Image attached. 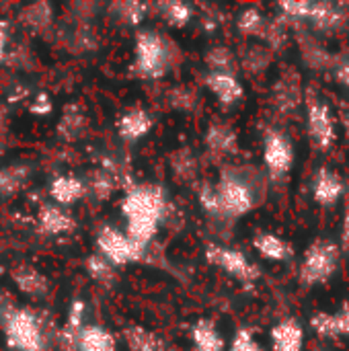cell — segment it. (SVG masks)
Returning <instances> with one entry per match:
<instances>
[{"mask_svg": "<svg viewBox=\"0 0 349 351\" xmlns=\"http://www.w3.org/2000/svg\"><path fill=\"white\" fill-rule=\"evenodd\" d=\"M51 109H53V103L49 101V97L45 93H37V95H33L29 99V111L35 113V115H39V117L49 115Z\"/></svg>", "mask_w": 349, "mask_h": 351, "instance_id": "obj_41", "label": "cell"}, {"mask_svg": "<svg viewBox=\"0 0 349 351\" xmlns=\"http://www.w3.org/2000/svg\"><path fill=\"white\" fill-rule=\"evenodd\" d=\"M179 43L158 29H142L134 37L132 68L144 80H160L181 62Z\"/></svg>", "mask_w": 349, "mask_h": 351, "instance_id": "obj_4", "label": "cell"}, {"mask_svg": "<svg viewBox=\"0 0 349 351\" xmlns=\"http://www.w3.org/2000/svg\"><path fill=\"white\" fill-rule=\"evenodd\" d=\"M304 109H306V132L311 144L319 152H329L337 142V123L329 103L315 90H304Z\"/></svg>", "mask_w": 349, "mask_h": 351, "instance_id": "obj_8", "label": "cell"}, {"mask_svg": "<svg viewBox=\"0 0 349 351\" xmlns=\"http://www.w3.org/2000/svg\"><path fill=\"white\" fill-rule=\"evenodd\" d=\"M37 228L47 237H64L76 230V218L66 208L47 202L37 210Z\"/></svg>", "mask_w": 349, "mask_h": 351, "instance_id": "obj_18", "label": "cell"}, {"mask_svg": "<svg viewBox=\"0 0 349 351\" xmlns=\"http://www.w3.org/2000/svg\"><path fill=\"white\" fill-rule=\"evenodd\" d=\"M309 25L319 33H335L349 25V6L337 2H313Z\"/></svg>", "mask_w": 349, "mask_h": 351, "instance_id": "obj_16", "label": "cell"}, {"mask_svg": "<svg viewBox=\"0 0 349 351\" xmlns=\"http://www.w3.org/2000/svg\"><path fill=\"white\" fill-rule=\"evenodd\" d=\"M267 23H269V16L261 8H257V6H245L237 14V29H239V33L243 37L255 39L259 43H261V39L265 35Z\"/></svg>", "mask_w": 349, "mask_h": 351, "instance_id": "obj_31", "label": "cell"}, {"mask_svg": "<svg viewBox=\"0 0 349 351\" xmlns=\"http://www.w3.org/2000/svg\"><path fill=\"white\" fill-rule=\"evenodd\" d=\"M272 351H304V327L298 319H282L269 331Z\"/></svg>", "mask_w": 349, "mask_h": 351, "instance_id": "obj_20", "label": "cell"}, {"mask_svg": "<svg viewBox=\"0 0 349 351\" xmlns=\"http://www.w3.org/2000/svg\"><path fill=\"white\" fill-rule=\"evenodd\" d=\"M348 29H349V25H348Z\"/></svg>", "mask_w": 349, "mask_h": 351, "instance_id": "obj_47", "label": "cell"}, {"mask_svg": "<svg viewBox=\"0 0 349 351\" xmlns=\"http://www.w3.org/2000/svg\"><path fill=\"white\" fill-rule=\"evenodd\" d=\"M150 12V4L146 2H134V0H125V2H111L107 6V16L123 27H138L146 14Z\"/></svg>", "mask_w": 349, "mask_h": 351, "instance_id": "obj_29", "label": "cell"}, {"mask_svg": "<svg viewBox=\"0 0 349 351\" xmlns=\"http://www.w3.org/2000/svg\"><path fill=\"white\" fill-rule=\"evenodd\" d=\"M119 210L125 220V234L148 249L171 216V202L163 185L132 183L121 197Z\"/></svg>", "mask_w": 349, "mask_h": 351, "instance_id": "obj_2", "label": "cell"}, {"mask_svg": "<svg viewBox=\"0 0 349 351\" xmlns=\"http://www.w3.org/2000/svg\"><path fill=\"white\" fill-rule=\"evenodd\" d=\"M191 346L195 351H226L228 343L214 321L200 319L191 325Z\"/></svg>", "mask_w": 349, "mask_h": 351, "instance_id": "obj_26", "label": "cell"}, {"mask_svg": "<svg viewBox=\"0 0 349 351\" xmlns=\"http://www.w3.org/2000/svg\"><path fill=\"white\" fill-rule=\"evenodd\" d=\"M10 282L16 288V292H21L27 298H33V300H41L49 294L47 276L29 263H21V265L12 267L10 269Z\"/></svg>", "mask_w": 349, "mask_h": 351, "instance_id": "obj_17", "label": "cell"}, {"mask_svg": "<svg viewBox=\"0 0 349 351\" xmlns=\"http://www.w3.org/2000/svg\"><path fill=\"white\" fill-rule=\"evenodd\" d=\"M329 72L333 76V80L344 86L349 88V56H339V58H333L331 66H329Z\"/></svg>", "mask_w": 349, "mask_h": 351, "instance_id": "obj_39", "label": "cell"}, {"mask_svg": "<svg viewBox=\"0 0 349 351\" xmlns=\"http://www.w3.org/2000/svg\"><path fill=\"white\" fill-rule=\"evenodd\" d=\"M8 121H10V115H8L6 101H2V99H0V140H4V136H6Z\"/></svg>", "mask_w": 349, "mask_h": 351, "instance_id": "obj_43", "label": "cell"}, {"mask_svg": "<svg viewBox=\"0 0 349 351\" xmlns=\"http://www.w3.org/2000/svg\"><path fill=\"white\" fill-rule=\"evenodd\" d=\"M84 313H86V306L82 300H74L70 306H68V315H66V321H64V327L58 335V348L62 351H76V343H78V335H80V329L84 327Z\"/></svg>", "mask_w": 349, "mask_h": 351, "instance_id": "obj_25", "label": "cell"}, {"mask_svg": "<svg viewBox=\"0 0 349 351\" xmlns=\"http://www.w3.org/2000/svg\"><path fill=\"white\" fill-rule=\"evenodd\" d=\"M206 90L222 105V107H237L245 99V86L237 74L228 72H208L204 74Z\"/></svg>", "mask_w": 349, "mask_h": 351, "instance_id": "obj_14", "label": "cell"}, {"mask_svg": "<svg viewBox=\"0 0 349 351\" xmlns=\"http://www.w3.org/2000/svg\"><path fill=\"white\" fill-rule=\"evenodd\" d=\"M267 195V177L253 165H224L214 183H202L197 202L204 214L220 226H230L237 220L257 210Z\"/></svg>", "mask_w": 349, "mask_h": 351, "instance_id": "obj_1", "label": "cell"}, {"mask_svg": "<svg viewBox=\"0 0 349 351\" xmlns=\"http://www.w3.org/2000/svg\"><path fill=\"white\" fill-rule=\"evenodd\" d=\"M204 146H206L208 156L214 160L232 158L239 152V134L226 121H212L206 128Z\"/></svg>", "mask_w": 349, "mask_h": 351, "instance_id": "obj_13", "label": "cell"}, {"mask_svg": "<svg viewBox=\"0 0 349 351\" xmlns=\"http://www.w3.org/2000/svg\"><path fill=\"white\" fill-rule=\"evenodd\" d=\"M169 103L177 111H191L195 105V95L187 86H177L169 93Z\"/></svg>", "mask_w": 349, "mask_h": 351, "instance_id": "obj_38", "label": "cell"}, {"mask_svg": "<svg viewBox=\"0 0 349 351\" xmlns=\"http://www.w3.org/2000/svg\"><path fill=\"white\" fill-rule=\"evenodd\" d=\"M8 43H10V31H8V25L2 21L0 23V64L6 62V56H8Z\"/></svg>", "mask_w": 349, "mask_h": 351, "instance_id": "obj_42", "label": "cell"}, {"mask_svg": "<svg viewBox=\"0 0 349 351\" xmlns=\"http://www.w3.org/2000/svg\"><path fill=\"white\" fill-rule=\"evenodd\" d=\"M204 64H206L208 72H228V74L239 72V58L224 43L210 45L208 51L204 53Z\"/></svg>", "mask_w": 349, "mask_h": 351, "instance_id": "obj_33", "label": "cell"}, {"mask_svg": "<svg viewBox=\"0 0 349 351\" xmlns=\"http://www.w3.org/2000/svg\"><path fill=\"white\" fill-rule=\"evenodd\" d=\"M344 216H341V234H339V249L344 255H349V181L344 193Z\"/></svg>", "mask_w": 349, "mask_h": 351, "instance_id": "obj_40", "label": "cell"}, {"mask_svg": "<svg viewBox=\"0 0 349 351\" xmlns=\"http://www.w3.org/2000/svg\"><path fill=\"white\" fill-rule=\"evenodd\" d=\"M154 128V115L146 107H128L115 121V132L125 144H136L146 138Z\"/></svg>", "mask_w": 349, "mask_h": 351, "instance_id": "obj_12", "label": "cell"}, {"mask_svg": "<svg viewBox=\"0 0 349 351\" xmlns=\"http://www.w3.org/2000/svg\"><path fill=\"white\" fill-rule=\"evenodd\" d=\"M311 329L321 339H344L349 337V302L333 313H317L311 319Z\"/></svg>", "mask_w": 349, "mask_h": 351, "instance_id": "obj_19", "label": "cell"}, {"mask_svg": "<svg viewBox=\"0 0 349 351\" xmlns=\"http://www.w3.org/2000/svg\"><path fill=\"white\" fill-rule=\"evenodd\" d=\"M304 103V88H302V80L298 76L296 70H284L274 88H272V107L288 117V115H294Z\"/></svg>", "mask_w": 349, "mask_h": 351, "instance_id": "obj_10", "label": "cell"}, {"mask_svg": "<svg viewBox=\"0 0 349 351\" xmlns=\"http://www.w3.org/2000/svg\"><path fill=\"white\" fill-rule=\"evenodd\" d=\"M226 351H265L263 346L259 343V339L255 337L253 329L249 327H239L230 339V343L226 346Z\"/></svg>", "mask_w": 349, "mask_h": 351, "instance_id": "obj_37", "label": "cell"}, {"mask_svg": "<svg viewBox=\"0 0 349 351\" xmlns=\"http://www.w3.org/2000/svg\"><path fill=\"white\" fill-rule=\"evenodd\" d=\"M341 123H344V134H346V138H348V142H349V107L344 111V119H341Z\"/></svg>", "mask_w": 349, "mask_h": 351, "instance_id": "obj_44", "label": "cell"}, {"mask_svg": "<svg viewBox=\"0 0 349 351\" xmlns=\"http://www.w3.org/2000/svg\"><path fill=\"white\" fill-rule=\"evenodd\" d=\"M346 185H348V181L337 171H333L329 167H319L311 179V195L317 206L331 210L344 199Z\"/></svg>", "mask_w": 349, "mask_h": 351, "instance_id": "obj_11", "label": "cell"}, {"mask_svg": "<svg viewBox=\"0 0 349 351\" xmlns=\"http://www.w3.org/2000/svg\"><path fill=\"white\" fill-rule=\"evenodd\" d=\"M84 183H86V193H91L97 199H109V195L119 187V181L111 173L99 167L88 177H84Z\"/></svg>", "mask_w": 349, "mask_h": 351, "instance_id": "obj_34", "label": "cell"}, {"mask_svg": "<svg viewBox=\"0 0 349 351\" xmlns=\"http://www.w3.org/2000/svg\"><path fill=\"white\" fill-rule=\"evenodd\" d=\"M31 179V167L25 162H10L0 167V199H8L25 189Z\"/></svg>", "mask_w": 349, "mask_h": 351, "instance_id": "obj_28", "label": "cell"}, {"mask_svg": "<svg viewBox=\"0 0 349 351\" xmlns=\"http://www.w3.org/2000/svg\"><path fill=\"white\" fill-rule=\"evenodd\" d=\"M237 58H239V68H243L249 76H259L272 66L274 51L265 47L263 43L255 41V43L245 45V49L237 53Z\"/></svg>", "mask_w": 349, "mask_h": 351, "instance_id": "obj_27", "label": "cell"}, {"mask_svg": "<svg viewBox=\"0 0 349 351\" xmlns=\"http://www.w3.org/2000/svg\"><path fill=\"white\" fill-rule=\"evenodd\" d=\"M204 257L206 261L220 269L222 274L234 278L237 282L241 284H255L261 276L259 267L239 249L234 247H228V245H220V243H208L206 245V251H204Z\"/></svg>", "mask_w": 349, "mask_h": 351, "instance_id": "obj_9", "label": "cell"}, {"mask_svg": "<svg viewBox=\"0 0 349 351\" xmlns=\"http://www.w3.org/2000/svg\"><path fill=\"white\" fill-rule=\"evenodd\" d=\"M76 351H117V339L105 325L84 323L78 335Z\"/></svg>", "mask_w": 349, "mask_h": 351, "instance_id": "obj_23", "label": "cell"}, {"mask_svg": "<svg viewBox=\"0 0 349 351\" xmlns=\"http://www.w3.org/2000/svg\"><path fill=\"white\" fill-rule=\"evenodd\" d=\"M95 253L115 269H121L125 265L140 263L146 257V247L132 241L125 230L113 224H103L95 234Z\"/></svg>", "mask_w": 349, "mask_h": 351, "instance_id": "obj_7", "label": "cell"}, {"mask_svg": "<svg viewBox=\"0 0 349 351\" xmlns=\"http://www.w3.org/2000/svg\"><path fill=\"white\" fill-rule=\"evenodd\" d=\"M86 134V113L80 105L72 103L64 107L60 123H58V136L66 142H74Z\"/></svg>", "mask_w": 349, "mask_h": 351, "instance_id": "obj_32", "label": "cell"}, {"mask_svg": "<svg viewBox=\"0 0 349 351\" xmlns=\"http://www.w3.org/2000/svg\"><path fill=\"white\" fill-rule=\"evenodd\" d=\"M315 351H331V350H323V348H317V350Z\"/></svg>", "mask_w": 349, "mask_h": 351, "instance_id": "obj_46", "label": "cell"}, {"mask_svg": "<svg viewBox=\"0 0 349 351\" xmlns=\"http://www.w3.org/2000/svg\"><path fill=\"white\" fill-rule=\"evenodd\" d=\"M263 173L269 183H282L294 169L296 148L292 138L276 125H267L263 130Z\"/></svg>", "mask_w": 349, "mask_h": 351, "instance_id": "obj_6", "label": "cell"}, {"mask_svg": "<svg viewBox=\"0 0 349 351\" xmlns=\"http://www.w3.org/2000/svg\"><path fill=\"white\" fill-rule=\"evenodd\" d=\"M341 249L339 243L333 239H315L298 265V284L306 290L319 288L329 284V280L337 274L339 261H341Z\"/></svg>", "mask_w": 349, "mask_h": 351, "instance_id": "obj_5", "label": "cell"}, {"mask_svg": "<svg viewBox=\"0 0 349 351\" xmlns=\"http://www.w3.org/2000/svg\"><path fill=\"white\" fill-rule=\"evenodd\" d=\"M150 12H156V16L173 29H183L195 19V8L181 0L154 2L150 4Z\"/></svg>", "mask_w": 349, "mask_h": 351, "instance_id": "obj_24", "label": "cell"}, {"mask_svg": "<svg viewBox=\"0 0 349 351\" xmlns=\"http://www.w3.org/2000/svg\"><path fill=\"white\" fill-rule=\"evenodd\" d=\"M125 346L130 351H165L167 343L160 335L154 331L142 327V325H128L121 333Z\"/></svg>", "mask_w": 349, "mask_h": 351, "instance_id": "obj_30", "label": "cell"}, {"mask_svg": "<svg viewBox=\"0 0 349 351\" xmlns=\"http://www.w3.org/2000/svg\"><path fill=\"white\" fill-rule=\"evenodd\" d=\"M84 269H86V274L91 276V280H95V282L101 284L103 288H109V286L115 284V274H117V269H115L111 263H107L103 257H99L97 253H93V255L86 257Z\"/></svg>", "mask_w": 349, "mask_h": 351, "instance_id": "obj_36", "label": "cell"}, {"mask_svg": "<svg viewBox=\"0 0 349 351\" xmlns=\"http://www.w3.org/2000/svg\"><path fill=\"white\" fill-rule=\"evenodd\" d=\"M53 16H56V10L49 2H33V4L23 6L19 12L21 25L33 35L47 33L53 27Z\"/></svg>", "mask_w": 349, "mask_h": 351, "instance_id": "obj_22", "label": "cell"}, {"mask_svg": "<svg viewBox=\"0 0 349 351\" xmlns=\"http://www.w3.org/2000/svg\"><path fill=\"white\" fill-rule=\"evenodd\" d=\"M0 331L12 351H51L49 327L39 311L0 296Z\"/></svg>", "mask_w": 349, "mask_h": 351, "instance_id": "obj_3", "label": "cell"}, {"mask_svg": "<svg viewBox=\"0 0 349 351\" xmlns=\"http://www.w3.org/2000/svg\"><path fill=\"white\" fill-rule=\"evenodd\" d=\"M253 249L257 255L272 263H288L294 259V247L286 239L274 234V232H257L253 237Z\"/></svg>", "mask_w": 349, "mask_h": 351, "instance_id": "obj_21", "label": "cell"}, {"mask_svg": "<svg viewBox=\"0 0 349 351\" xmlns=\"http://www.w3.org/2000/svg\"><path fill=\"white\" fill-rule=\"evenodd\" d=\"M47 197L51 204L60 208H72L80 199L86 197V183L84 177H78L74 173H62L56 175L47 185Z\"/></svg>", "mask_w": 349, "mask_h": 351, "instance_id": "obj_15", "label": "cell"}, {"mask_svg": "<svg viewBox=\"0 0 349 351\" xmlns=\"http://www.w3.org/2000/svg\"><path fill=\"white\" fill-rule=\"evenodd\" d=\"M171 171H173V175L183 183H189V181H193L195 179V175H197V158L193 156V152L191 150H187V148H181V150H177L173 156H171Z\"/></svg>", "mask_w": 349, "mask_h": 351, "instance_id": "obj_35", "label": "cell"}, {"mask_svg": "<svg viewBox=\"0 0 349 351\" xmlns=\"http://www.w3.org/2000/svg\"><path fill=\"white\" fill-rule=\"evenodd\" d=\"M4 154V140H0V156Z\"/></svg>", "mask_w": 349, "mask_h": 351, "instance_id": "obj_45", "label": "cell"}]
</instances>
